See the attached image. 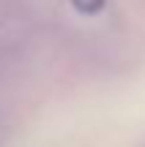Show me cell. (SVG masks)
<instances>
[{
    "label": "cell",
    "mask_w": 145,
    "mask_h": 147,
    "mask_svg": "<svg viewBox=\"0 0 145 147\" xmlns=\"http://www.w3.org/2000/svg\"><path fill=\"white\" fill-rule=\"evenodd\" d=\"M71 8L77 11V14H85V16H96L104 11V5H107V0H69Z\"/></svg>",
    "instance_id": "6da1fadb"
}]
</instances>
